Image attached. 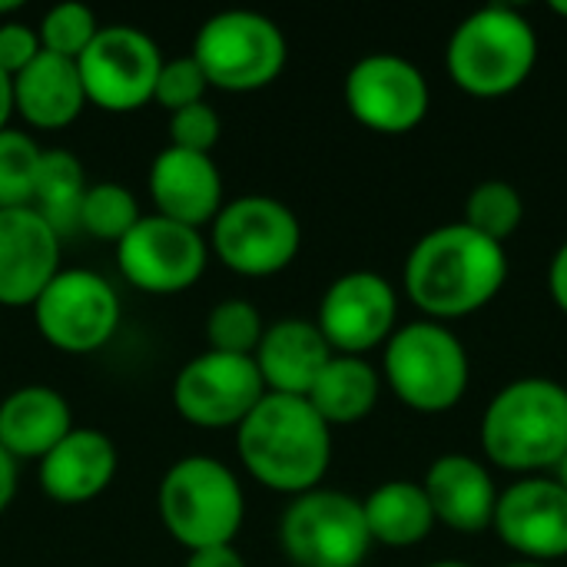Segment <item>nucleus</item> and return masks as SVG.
<instances>
[{"label": "nucleus", "mask_w": 567, "mask_h": 567, "mask_svg": "<svg viewBox=\"0 0 567 567\" xmlns=\"http://www.w3.org/2000/svg\"><path fill=\"white\" fill-rule=\"evenodd\" d=\"M346 110L372 133L402 136L429 116V80L399 53H365L346 73Z\"/></svg>", "instance_id": "f8f14e48"}, {"label": "nucleus", "mask_w": 567, "mask_h": 567, "mask_svg": "<svg viewBox=\"0 0 567 567\" xmlns=\"http://www.w3.org/2000/svg\"><path fill=\"white\" fill-rule=\"evenodd\" d=\"M332 355L336 352L329 349V342L316 322L279 319V322L266 326L262 342L252 352V362L266 382V392L306 399Z\"/></svg>", "instance_id": "412c9836"}, {"label": "nucleus", "mask_w": 567, "mask_h": 567, "mask_svg": "<svg viewBox=\"0 0 567 567\" xmlns=\"http://www.w3.org/2000/svg\"><path fill=\"white\" fill-rule=\"evenodd\" d=\"M492 528L525 561L567 558V492L555 478H518L498 495Z\"/></svg>", "instance_id": "dca6fc26"}, {"label": "nucleus", "mask_w": 567, "mask_h": 567, "mask_svg": "<svg viewBox=\"0 0 567 567\" xmlns=\"http://www.w3.org/2000/svg\"><path fill=\"white\" fill-rule=\"evenodd\" d=\"M140 203L123 183H90L80 203V229L113 246L140 223Z\"/></svg>", "instance_id": "cd10ccee"}, {"label": "nucleus", "mask_w": 567, "mask_h": 567, "mask_svg": "<svg viewBox=\"0 0 567 567\" xmlns=\"http://www.w3.org/2000/svg\"><path fill=\"white\" fill-rule=\"evenodd\" d=\"M153 206L159 216L183 226H206L223 209V176L213 156L166 146L153 156L146 176Z\"/></svg>", "instance_id": "a211bd4d"}, {"label": "nucleus", "mask_w": 567, "mask_h": 567, "mask_svg": "<svg viewBox=\"0 0 567 567\" xmlns=\"http://www.w3.org/2000/svg\"><path fill=\"white\" fill-rule=\"evenodd\" d=\"M362 512H365L372 545H385V548H415L439 525L425 488L415 482H402V478L379 485L362 502Z\"/></svg>", "instance_id": "b1692460"}, {"label": "nucleus", "mask_w": 567, "mask_h": 567, "mask_svg": "<svg viewBox=\"0 0 567 567\" xmlns=\"http://www.w3.org/2000/svg\"><path fill=\"white\" fill-rule=\"evenodd\" d=\"M435 522L458 535H482L495 522L498 485L492 472L472 455H442L429 465L422 482Z\"/></svg>", "instance_id": "aec40b11"}, {"label": "nucleus", "mask_w": 567, "mask_h": 567, "mask_svg": "<svg viewBox=\"0 0 567 567\" xmlns=\"http://www.w3.org/2000/svg\"><path fill=\"white\" fill-rule=\"evenodd\" d=\"M468 352L445 322L419 319L385 342V382L412 412L442 415L455 409L468 392Z\"/></svg>", "instance_id": "423d86ee"}, {"label": "nucleus", "mask_w": 567, "mask_h": 567, "mask_svg": "<svg viewBox=\"0 0 567 567\" xmlns=\"http://www.w3.org/2000/svg\"><path fill=\"white\" fill-rule=\"evenodd\" d=\"M83 106L86 93L76 60L43 50L13 76V113H20L37 130L70 126L83 113Z\"/></svg>", "instance_id": "5701e85b"}, {"label": "nucleus", "mask_w": 567, "mask_h": 567, "mask_svg": "<svg viewBox=\"0 0 567 567\" xmlns=\"http://www.w3.org/2000/svg\"><path fill=\"white\" fill-rule=\"evenodd\" d=\"M13 495H17V462L0 449V515L10 508Z\"/></svg>", "instance_id": "e433bc0d"}, {"label": "nucleus", "mask_w": 567, "mask_h": 567, "mask_svg": "<svg viewBox=\"0 0 567 567\" xmlns=\"http://www.w3.org/2000/svg\"><path fill=\"white\" fill-rule=\"evenodd\" d=\"M262 332H266L262 312L249 299H223L206 316L209 352L252 355L262 342Z\"/></svg>", "instance_id": "c85d7f7f"}, {"label": "nucleus", "mask_w": 567, "mask_h": 567, "mask_svg": "<svg viewBox=\"0 0 567 567\" xmlns=\"http://www.w3.org/2000/svg\"><path fill=\"white\" fill-rule=\"evenodd\" d=\"M279 545L296 567H359L372 548L362 502L332 488L296 495L282 512Z\"/></svg>", "instance_id": "6e6552de"}, {"label": "nucleus", "mask_w": 567, "mask_h": 567, "mask_svg": "<svg viewBox=\"0 0 567 567\" xmlns=\"http://www.w3.org/2000/svg\"><path fill=\"white\" fill-rule=\"evenodd\" d=\"M76 66L86 103L106 113H133L153 103L163 50L146 30L130 23H110L100 27Z\"/></svg>", "instance_id": "9b49d317"}, {"label": "nucleus", "mask_w": 567, "mask_h": 567, "mask_svg": "<svg viewBox=\"0 0 567 567\" xmlns=\"http://www.w3.org/2000/svg\"><path fill=\"white\" fill-rule=\"evenodd\" d=\"M266 399V382L252 355L203 352L173 379L176 412L199 429H239Z\"/></svg>", "instance_id": "4468645a"}, {"label": "nucleus", "mask_w": 567, "mask_h": 567, "mask_svg": "<svg viewBox=\"0 0 567 567\" xmlns=\"http://www.w3.org/2000/svg\"><path fill=\"white\" fill-rule=\"evenodd\" d=\"M525 219V199L522 193L505 179H485L478 183L465 199V226L492 243H508Z\"/></svg>", "instance_id": "bb28decb"}, {"label": "nucleus", "mask_w": 567, "mask_h": 567, "mask_svg": "<svg viewBox=\"0 0 567 567\" xmlns=\"http://www.w3.org/2000/svg\"><path fill=\"white\" fill-rule=\"evenodd\" d=\"M86 186V173L70 150H43L30 209L40 213L63 239L80 229V203Z\"/></svg>", "instance_id": "a878e982"}, {"label": "nucleus", "mask_w": 567, "mask_h": 567, "mask_svg": "<svg viewBox=\"0 0 567 567\" xmlns=\"http://www.w3.org/2000/svg\"><path fill=\"white\" fill-rule=\"evenodd\" d=\"M209 90L206 73L199 70V63L186 53V56H173L163 60L159 76H156V90H153V103H159L163 110L176 113L183 106L203 103Z\"/></svg>", "instance_id": "2f4dec72"}, {"label": "nucleus", "mask_w": 567, "mask_h": 567, "mask_svg": "<svg viewBox=\"0 0 567 567\" xmlns=\"http://www.w3.org/2000/svg\"><path fill=\"white\" fill-rule=\"evenodd\" d=\"M548 289H551V299L555 306L567 316V243L555 252L551 259V269H548Z\"/></svg>", "instance_id": "c9c22d12"}, {"label": "nucleus", "mask_w": 567, "mask_h": 567, "mask_svg": "<svg viewBox=\"0 0 567 567\" xmlns=\"http://www.w3.org/2000/svg\"><path fill=\"white\" fill-rule=\"evenodd\" d=\"M37 33H40V47L47 53L80 60L86 53V47L93 43V37L100 33V23H96V13L86 3L66 0V3H53L40 17Z\"/></svg>", "instance_id": "7c9ffc66"}, {"label": "nucleus", "mask_w": 567, "mask_h": 567, "mask_svg": "<svg viewBox=\"0 0 567 567\" xmlns=\"http://www.w3.org/2000/svg\"><path fill=\"white\" fill-rule=\"evenodd\" d=\"M243 468L279 495H306L319 488L332 462V429L299 395H272L236 429Z\"/></svg>", "instance_id": "f03ea898"}, {"label": "nucleus", "mask_w": 567, "mask_h": 567, "mask_svg": "<svg viewBox=\"0 0 567 567\" xmlns=\"http://www.w3.org/2000/svg\"><path fill=\"white\" fill-rule=\"evenodd\" d=\"M445 66L452 83L468 96H508L538 66V33L512 7H482L455 27Z\"/></svg>", "instance_id": "20e7f679"}, {"label": "nucleus", "mask_w": 567, "mask_h": 567, "mask_svg": "<svg viewBox=\"0 0 567 567\" xmlns=\"http://www.w3.org/2000/svg\"><path fill=\"white\" fill-rule=\"evenodd\" d=\"M302 249L299 216L272 196H239L223 203L213 219V252L216 259L249 279H266L292 266Z\"/></svg>", "instance_id": "1a4fd4ad"}, {"label": "nucleus", "mask_w": 567, "mask_h": 567, "mask_svg": "<svg viewBox=\"0 0 567 567\" xmlns=\"http://www.w3.org/2000/svg\"><path fill=\"white\" fill-rule=\"evenodd\" d=\"M206 262L209 243L203 233L159 213L140 216V223L116 243V266L123 279L153 296L189 289L206 272Z\"/></svg>", "instance_id": "ddd939ff"}, {"label": "nucleus", "mask_w": 567, "mask_h": 567, "mask_svg": "<svg viewBox=\"0 0 567 567\" xmlns=\"http://www.w3.org/2000/svg\"><path fill=\"white\" fill-rule=\"evenodd\" d=\"M219 133H223L219 113L206 100L169 113V146H176V150L213 156V146L219 143Z\"/></svg>", "instance_id": "473e14b6"}, {"label": "nucleus", "mask_w": 567, "mask_h": 567, "mask_svg": "<svg viewBox=\"0 0 567 567\" xmlns=\"http://www.w3.org/2000/svg\"><path fill=\"white\" fill-rule=\"evenodd\" d=\"M37 332L66 355L100 352L120 329V296L93 269H60L37 296Z\"/></svg>", "instance_id": "9d476101"}, {"label": "nucleus", "mask_w": 567, "mask_h": 567, "mask_svg": "<svg viewBox=\"0 0 567 567\" xmlns=\"http://www.w3.org/2000/svg\"><path fill=\"white\" fill-rule=\"evenodd\" d=\"M482 452L505 472H551L567 452L565 385L538 375L505 385L482 415Z\"/></svg>", "instance_id": "7ed1b4c3"}, {"label": "nucleus", "mask_w": 567, "mask_h": 567, "mask_svg": "<svg viewBox=\"0 0 567 567\" xmlns=\"http://www.w3.org/2000/svg\"><path fill=\"white\" fill-rule=\"evenodd\" d=\"M189 56L199 63L209 86L252 93L279 80L289 47L272 17L259 10H219L199 23Z\"/></svg>", "instance_id": "0eeeda50"}, {"label": "nucleus", "mask_w": 567, "mask_h": 567, "mask_svg": "<svg viewBox=\"0 0 567 567\" xmlns=\"http://www.w3.org/2000/svg\"><path fill=\"white\" fill-rule=\"evenodd\" d=\"M551 10H555L558 17H565L567 20V0H555V3H551Z\"/></svg>", "instance_id": "ea45409f"}, {"label": "nucleus", "mask_w": 567, "mask_h": 567, "mask_svg": "<svg viewBox=\"0 0 567 567\" xmlns=\"http://www.w3.org/2000/svg\"><path fill=\"white\" fill-rule=\"evenodd\" d=\"M395 319L399 296L392 282L372 269H355L326 289L316 326L336 355H365L392 339Z\"/></svg>", "instance_id": "2eb2a0df"}, {"label": "nucleus", "mask_w": 567, "mask_h": 567, "mask_svg": "<svg viewBox=\"0 0 567 567\" xmlns=\"http://www.w3.org/2000/svg\"><path fill=\"white\" fill-rule=\"evenodd\" d=\"M159 518L173 542L186 551L233 545L243 518L246 495L229 465L209 455L179 458L159 482Z\"/></svg>", "instance_id": "39448f33"}, {"label": "nucleus", "mask_w": 567, "mask_h": 567, "mask_svg": "<svg viewBox=\"0 0 567 567\" xmlns=\"http://www.w3.org/2000/svg\"><path fill=\"white\" fill-rule=\"evenodd\" d=\"M43 53L40 47V33L20 20H7L0 23V70L17 76L23 66H30L37 56Z\"/></svg>", "instance_id": "72a5a7b5"}, {"label": "nucleus", "mask_w": 567, "mask_h": 567, "mask_svg": "<svg viewBox=\"0 0 567 567\" xmlns=\"http://www.w3.org/2000/svg\"><path fill=\"white\" fill-rule=\"evenodd\" d=\"M505 282V246L472 233L465 223H449L425 233L405 259V292L432 322L462 319L485 309Z\"/></svg>", "instance_id": "f257e3e1"}, {"label": "nucleus", "mask_w": 567, "mask_h": 567, "mask_svg": "<svg viewBox=\"0 0 567 567\" xmlns=\"http://www.w3.org/2000/svg\"><path fill=\"white\" fill-rule=\"evenodd\" d=\"M43 150L20 130H0V209L30 206Z\"/></svg>", "instance_id": "c756f323"}, {"label": "nucleus", "mask_w": 567, "mask_h": 567, "mask_svg": "<svg viewBox=\"0 0 567 567\" xmlns=\"http://www.w3.org/2000/svg\"><path fill=\"white\" fill-rule=\"evenodd\" d=\"M429 567H472V565H465V561H435V565H429Z\"/></svg>", "instance_id": "a19ab883"}, {"label": "nucleus", "mask_w": 567, "mask_h": 567, "mask_svg": "<svg viewBox=\"0 0 567 567\" xmlns=\"http://www.w3.org/2000/svg\"><path fill=\"white\" fill-rule=\"evenodd\" d=\"M183 567H246V558L233 545H219V548L189 551V558H186Z\"/></svg>", "instance_id": "f704fd0d"}, {"label": "nucleus", "mask_w": 567, "mask_h": 567, "mask_svg": "<svg viewBox=\"0 0 567 567\" xmlns=\"http://www.w3.org/2000/svg\"><path fill=\"white\" fill-rule=\"evenodd\" d=\"M60 269V236L43 216L30 206L0 209V306H33Z\"/></svg>", "instance_id": "f3484780"}, {"label": "nucleus", "mask_w": 567, "mask_h": 567, "mask_svg": "<svg viewBox=\"0 0 567 567\" xmlns=\"http://www.w3.org/2000/svg\"><path fill=\"white\" fill-rule=\"evenodd\" d=\"M379 392L382 379L362 355H332L329 365L319 372L316 385L309 389L306 402L332 429L362 422L375 409Z\"/></svg>", "instance_id": "393cba45"}, {"label": "nucleus", "mask_w": 567, "mask_h": 567, "mask_svg": "<svg viewBox=\"0 0 567 567\" xmlns=\"http://www.w3.org/2000/svg\"><path fill=\"white\" fill-rule=\"evenodd\" d=\"M70 432L73 412L50 385H20L0 402V449L13 462H40Z\"/></svg>", "instance_id": "4be33fe9"}, {"label": "nucleus", "mask_w": 567, "mask_h": 567, "mask_svg": "<svg viewBox=\"0 0 567 567\" xmlns=\"http://www.w3.org/2000/svg\"><path fill=\"white\" fill-rule=\"evenodd\" d=\"M10 113H13V76L0 70V130H7Z\"/></svg>", "instance_id": "4c0bfd02"}, {"label": "nucleus", "mask_w": 567, "mask_h": 567, "mask_svg": "<svg viewBox=\"0 0 567 567\" xmlns=\"http://www.w3.org/2000/svg\"><path fill=\"white\" fill-rule=\"evenodd\" d=\"M508 567H551V565H538V561H518V565H508Z\"/></svg>", "instance_id": "79ce46f5"}, {"label": "nucleus", "mask_w": 567, "mask_h": 567, "mask_svg": "<svg viewBox=\"0 0 567 567\" xmlns=\"http://www.w3.org/2000/svg\"><path fill=\"white\" fill-rule=\"evenodd\" d=\"M551 472H555V482H558V485L567 492V452H565V458H561Z\"/></svg>", "instance_id": "58836bf2"}, {"label": "nucleus", "mask_w": 567, "mask_h": 567, "mask_svg": "<svg viewBox=\"0 0 567 567\" xmlns=\"http://www.w3.org/2000/svg\"><path fill=\"white\" fill-rule=\"evenodd\" d=\"M40 488L50 502L83 505L103 495L116 475V445L106 432L73 425V432L37 462Z\"/></svg>", "instance_id": "6ab92c4d"}]
</instances>
